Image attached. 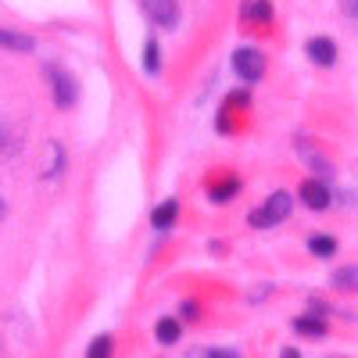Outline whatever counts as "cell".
Returning <instances> with one entry per match:
<instances>
[{"instance_id":"1","label":"cell","mask_w":358,"mask_h":358,"mask_svg":"<svg viewBox=\"0 0 358 358\" xmlns=\"http://www.w3.org/2000/svg\"><path fill=\"white\" fill-rule=\"evenodd\" d=\"M290 204H294V197H290L287 190H276V194L268 197L262 208H255V212L248 215V222H251L255 229H268V226H276V222H283V219H287Z\"/></svg>"},{"instance_id":"2","label":"cell","mask_w":358,"mask_h":358,"mask_svg":"<svg viewBox=\"0 0 358 358\" xmlns=\"http://www.w3.org/2000/svg\"><path fill=\"white\" fill-rule=\"evenodd\" d=\"M47 76H50V90H54V104H57V108H72L76 97H79L76 79H72L62 65H47Z\"/></svg>"},{"instance_id":"3","label":"cell","mask_w":358,"mask_h":358,"mask_svg":"<svg viewBox=\"0 0 358 358\" xmlns=\"http://www.w3.org/2000/svg\"><path fill=\"white\" fill-rule=\"evenodd\" d=\"M233 69H236V76H241V79L258 83V79L265 76V57H262L255 47H241V50L233 54Z\"/></svg>"},{"instance_id":"4","label":"cell","mask_w":358,"mask_h":358,"mask_svg":"<svg viewBox=\"0 0 358 358\" xmlns=\"http://www.w3.org/2000/svg\"><path fill=\"white\" fill-rule=\"evenodd\" d=\"M143 11L151 15V22H158L162 29H172L179 18V4L176 0H143Z\"/></svg>"},{"instance_id":"5","label":"cell","mask_w":358,"mask_h":358,"mask_svg":"<svg viewBox=\"0 0 358 358\" xmlns=\"http://www.w3.org/2000/svg\"><path fill=\"white\" fill-rule=\"evenodd\" d=\"M297 197H301L312 212H322V208H330V190L322 187V179H305L301 190H297Z\"/></svg>"},{"instance_id":"6","label":"cell","mask_w":358,"mask_h":358,"mask_svg":"<svg viewBox=\"0 0 358 358\" xmlns=\"http://www.w3.org/2000/svg\"><path fill=\"white\" fill-rule=\"evenodd\" d=\"M308 57L315 65H322V69H330L334 62H337V43L334 40H326V36H315V40H308Z\"/></svg>"},{"instance_id":"7","label":"cell","mask_w":358,"mask_h":358,"mask_svg":"<svg viewBox=\"0 0 358 358\" xmlns=\"http://www.w3.org/2000/svg\"><path fill=\"white\" fill-rule=\"evenodd\" d=\"M176 215H179V201H165V204H158L151 212V226L155 229H169L176 222Z\"/></svg>"},{"instance_id":"8","label":"cell","mask_w":358,"mask_h":358,"mask_svg":"<svg viewBox=\"0 0 358 358\" xmlns=\"http://www.w3.org/2000/svg\"><path fill=\"white\" fill-rule=\"evenodd\" d=\"M0 47H11V50H36V40L15 33V29H0Z\"/></svg>"},{"instance_id":"9","label":"cell","mask_w":358,"mask_h":358,"mask_svg":"<svg viewBox=\"0 0 358 358\" xmlns=\"http://www.w3.org/2000/svg\"><path fill=\"white\" fill-rule=\"evenodd\" d=\"M294 330L301 337H322L326 322H322V315H301V319H294Z\"/></svg>"},{"instance_id":"10","label":"cell","mask_w":358,"mask_h":358,"mask_svg":"<svg viewBox=\"0 0 358 358\" xmlns=\"http://www.w3.org/2000/svg\"><path fill=\"white\" fill-rule=\"evenodd\" d=\"M241 15L248 22H268L273 18V4H268V0H248V4L241 8Z\"/></svg>"},{"instance_id":"11","label":"cell","mask_w":358,"mask_h":358,"mask_svg":"<svg viewBox=\"0 0 358 358\" xmlns=\"http://www.w3.org/2000/svg\"><path fill=\"white\" fill-rule=\"evenodd\" d=\"M236 190H241V179H236V176H229V179H222V183H215L212 190H208V194H212V201L215 204H226Z\"/></svg>"},{"instance_id":"12","label":"cell","mask_w":358,"mask_h":358,"mask_svg":"<svg viewBox=\"0 0 358 358\" xmlns=\"http://www.w3.org/2000/svg\"><path fill=\"white\" fill-rule=\"evenodd\" d=\"M155 337H158L162 344H176V341H179V319L165 315V319L155 326Z\"/></svg>"},{"instance_id":"13","label":"cell","mask_w":358,"mask_h":358,"mask_svg":"<svg viewBox=\"0 0 358 358\" xmlns=\"http://www.w3.org/2000/svg\"><path fill=\"white\" fill-rule=\"evenodd\" d=\"M65 172V147L57 143V140H50V165H47V179H54V176H62Z\"/></svg>"},{"instance_id":"14","label":"cell","mask_w":358,"mask_h":358,"mask_svg":"<svg viewBox=\"0 0 358 358\" xmlns=\"http://www.w3.org/2000/svg\"><path fill=\"white\" fill-rule=\"evenodd\" d=\"M308 251L315 255V258H330V255H337V241H334V236H312V241H308Z\"/></svg>"},{"instance_id":"15","label":"cell","mask_w":358,"mask_h":358,"mask_svg":"<svg viewBox=\"0 0 358 358\" xmlns=\"http://www.w3.org/2000/svg\"><path fill=\"white\" fill-rule=\"evenodd\" d=\"M334 287L341 290H358V265H344L334 273Z\"/></svg>"},{"instance_id":"16","label":"cell","mask_w":358,"mask_h":358,"mask_svg":"<svg viewBox=\"0 0 358 358\" xmlns=\"http://www.w3.org/2000/svg\"><path fill=\"white\" fill-rule=\"evenodd\" d=\"M143 69L151 76H158V69H162V57H158V43L155 40H147V47H143Z\"/></svg>"},{"instance_id":"17","label":"cell","mask_w":358,"mask_h":358,"mask_svg":"<svg viewBox=\"0 0 358 358\" xmlns=\"http://www.w3.org/2000/svg\"><path fill=\"white\" fill-rule=\"evenodd\" d=\"M111 348H115V344H111V337L104 334V337H97L94 344H90L86 358H111Z\"/></svg>"},{"instance_id":"18","label":"cell","mask_w":358,"mask_h":358,"mask_svg":"<svg viewBox=\"0 0 358 358\" xmlns=\"http://www.w3.org/2000/svg\"><path fill=\"white\" fill-rule=\"evenodd\" d=\"M187 358H212V348H194L187 351Z\"/></svg>"},{"instance_id":"19","label":"cell","mask_w":358,"mask_h":358,"mask_svg":"<svg viewBox=\"0 0 358 358\" xmlns=\"http://www.w3.org/2000/svg\"><path fill=\"white\" fill-rule=\"evenodd\" d=\"M212 358H241V351H222V348H212Z\"/></svg>"},{"instance_id":"20","label":"cell","mask_w":358,"mask_h":358,"mask_svg":"<svg viewBox=\"0 0 358 358\" xmlns=\"http://www.w3.org/2000/svg\"><path fill=\"white\" fill-rule=\"evenodd\" d=\"M344 11H348L351 18H358V0H344Z\"/></svg>"},{"instance_id":"21","label":"cell","mask_w":358,"mask_h":358,"mask_svg":"<svg viewBox=\"0 0 358 358\" xmlns=\"http://www.w3.org/2000/svg\"><path fill=\"white\" fill-rule=\"evenodd\" d=\"M183 315H187V319H197V305L187 301V305H183Z\"/></svg>"},{"instance_id":"22","label":"cell","mask_w":358,"mask_h":358,"mask_svg":"<svg viewBox=\"0 0 358 358\" xmlns=\"http://www.w3.org/2000/svg\"><path fill=\"white\" fill-rule=\"evenodd\" d=\"M280 358H301V355H297V348H283V351H280Z\"/></svg>"},{"instance_id":"23","label":"cell","mask_w":358,"mask_h":358,"mask_svg":"<svg viewBox=\"0 0 358 358\" xmlns=\"http://www.w3.org/2000/svg\"><path fill=\"white\" fill-rule=\"evenodd\" d=\"M4 143H8V126L0 122V147H4Z\"/></svg>"},{"instance_id":"24","label":"cell","mask_w":358,"mask_h":358,"mask_svg":"<svg viewBox=\"0 0 358 358\" xmlns=\"http://www.w3.org/2000/svg\"><path fill=\"white\" fill-rule=\"evenodd\" d=\"M8 215V204H4V197H0V219H4Z\"/></svg>"}]
</instances>
